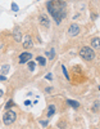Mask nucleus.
Wrapping results in <instances>:
<instances>
[{
	"mask_svg": "<svg viewBox=\"0 0 100 129\" xmlns=\"http://www.w3.org/2000/svg\"><path fill=\"white\" fill-rule=\"evenodd\" d=\"M46 8L58 25L65 17V3L64 1H47Z\"/></svg>",
	"mask_w": 100,
	"mask_h": 129,
	"instance_id": "nucleus-1",
	"label": "nucleus"
},
{
	"mask_svg": "<svg viewBox=\"0 0 100 129\" xmlns=\"http://www.w3.org/2000/svg\"><path fill=\"white\" fill-rule=\"evenodd\" d=\"M80 57H82L85 61H91L95 58V52L90 47H82L80 49Z\"/></svg>",
	"mask_w": 100,
	"mask_h": 129,
	"instance_id": "nucleus-2",
	"label": "nucleus"
},
{
	"mask_svg": "<svg viewBox=\"0 0 100 129\" xmlns=\"http://www.w3.org/2000/svg\"><path fill=\"white\" fill-rule=\"evenodd\" d=\"M16 119H17V115H16V112H14V111H12V110H8V111L3 115V121H4L5 125L13 124L14 121H16Z\"/></svg>",
	"mask_w": 100,
	"mask_h": 129,
	"instance_id": "nucleus-3",
	"label": "nucleus"
},
{
	"mask_svg": "<svg viewBox=\"0 0 100 129\" xmlns=\"http://www.w3.org/2000/svg\"><path fill=\"white\" fill-rule=\"evenodd\" d=\"M39 22H40L41 26H44V27H49V25H50V20H49V17H47L46 14H40Z\"/></svg>",
	"mask_w": 100,
	"mask_h": 129,
	"instance_id": "nucleus-4",
	"label": "nucleus"
},
{
	"mask_svg": "<svg viewBox=\"0 0 100 129\" xmlns=\"http://www.w3.org/2000/svg\"><path fill=\"white\" fill-rule=\"evenodd\" d=\"M32 58V54L29 52H24L22 53V54L19 56V63H26V62H29Z\"/></svg>",
	"mask_w": 100,
	"mask_h": 129,
	"instance_id": "nucleus-5",
	"label": "nucleus"
},
{
	"mask_svg": "<svg viewBox=\"0 0 100 129\" xmlns=\"http://www.w3.org/2000/svg\"><path fill=\"white\" fill-rule=\"evenodd\" d=\"M78 32H80V26L78 25H72L71 27L68 29V34H69V36H77L78 35Z\"/></svg>",
	"mask_w": 100,
	"mask_h": 129,
	"instance_id": "nucleus-6",
	"label": "nucleus"
},
{
	"mask_svg": "<svg viewBox=\"0 0 100 129\" xmlns=\"http://www.w3.org/2000/svg\"><path fill=\"white\" fill-rule=\"evenodd\" d=\"M33 47V43H32V39L29 35H26L23 37V48L28 49V48H32Z\"/></svg>",
	"mask_w": 100,
	"mask_h": 129,
	"instance_id": "nucleus-7",
	"label": "nucleus"
},
{
	"mask_svg": "<svg viewBox=\"0 0 100 129\" xmlns=\"http://www.w3.org/2000/svg\"><path fill=\"white\" fill-rule=\"evenodd\" d=\"M13 36H14V40H16V41H21L22 40V34H21V30L18 29V27H14Z\"/></svg>",
	"mask_w": 100,
	"mask_h": 129,
	"instance_id": "nucleus-8",
	"label": "nucleus"
},
{
	"mask_svg": "<svg viewBox=\"0 0 100 129\" xmlns=\"http://www.w3.org/2000/svg\"><path fill=\"white\" fill-rule=\"evenodd\" d=\"M91 47L95 48V49L100 48V37H94V39L91 40Z\"/></svg>",
	"mask_w": 100,
	"mask_h": 129,
	"instance_id": "nucleus-9",
	"label": "nucleus"
},
{
	"mask_svg": "<svg viewBox=\"0 0 100 129\" xmlns=\"http://www.w3.org/2000/svg\"><path fill=\"white\" fill-rule=\"evenodd\" d=\"M54 114H55V106H54V105H50V106H49V110H47V114H46V115H47V117H51V116L54 115Z\"/></svg>",
	"mask_w": 100,
	"mask_h": 129,
	"instance_id": "nucleus-10",
	"label": "nucleus"
},
{
	"mask_svg": "<svg viewBox=\"0 0 100 129\" xmlns=\"http://www.w3.org/2000/svg\"><path fill=\"white\" fill-rule=\"evenodd\" d=\"M67 102H68V105H69V106H72V107H75V108H78V107H80V103H78V102H77V101L68 100Z\"/></svg>",
	"mask_w": 100,
	"mask_h": 129,
	"instance_id": "nucleus-11",
	"label": "nucleus"
},
{
	"mask_svg": "<svg viewBox=\"0 0 100 129\" xmlns=\"http://www.w3.org/2000/svg\"><path fill=\"white\" fill-rule=\"evenodd\" d=\"M36 61H37V62L41 64V66H45L46 64V61H45V58H44V57H41V56H39V57H36Z\"/></svg>",
	"mask_w": 100,
	"mask_h": 129,
	"instance_id": "nucleus-12",
	"label": "nucleus"
},
{
	"mask_svg": "<svg viewBox=\"0 0 100 129\" xmlns=\"http://www.w3.org/2000/svg\"><path fill=\"white\" fill-rule=\"evenodd\" d=\"M62 70H63V74H64V76H65L67 79H71V78H69V75H68V72H67L65 66H62Z\"/></svg>",
	"mask_w": 100,
	"mask_h": 129,
	"instance_id": "nucleus-13",
	"label": "nucleus"
},
{
	"mask_svg": "<svg viewBox=\"0 0 100 129\" xmlns=\"http://www.w3.org/2000/svg\"><path fill=\"white\" fill-rule=\"evenodd\" d=\"M1 71H3V74L8 72V71H9V66H8V64H5V66H3V69H1Z\"/></svg>",
	"mask_w": 100,
	"mask_h": 129,
	"instance_id": "nucleus-14",
	"label": "nucleus"
},
{
	"mask_svg": "<svg viewBox=\"0 0 100 129\" xmlns=\"http://www.w3.org/2000/svg\"><path fill=\"white\" fill-rule=\"evenodd\" d=\"M99 107H100V103H99V102H96V103L94 105V108H92V110H94V111H98Z\"/></svg>",
	"mask_w": 100,
	"mask_h": 129,
	"instance_id": "nucleus-15",
	"label": "nucleus"
},
{
	"mask_svg": "<svg viewBox=\"0 0 100 129\" xmlns=\"http://www.w3.org/2000/svg\"><path fill=\"white\" fill-rule=\"evenodd\" d=\"M12 106H13V101H9V102H6L5 107H6V108H9V107H12Z\"/></svg>",
	"mask_w": 100,
	"mask_h": 129,
	"instance_id": "nucleus-16",
	"label": "nucleus"
},
{
	"mask_svg": "<svg viewBox=\"0 0 100 129\" xmlns=\"http://www.w3.org/2000/svg\"><path fill=\"white\" fill-rule=\"evenodd\" d=\"M28 67H29V70L32 71L33 69H35V63H33V62H29V63H28Z\"/></svg>",
	"mask_w": 100,
	"mask_h": 129,
	"instance_id": "nucleus-17",
	"label": "nucleus"
},
{
	"mask_svg": "<svg viewBox=\"0 0 100 129\" xmlns=\"http://www.w3.org/2000/svg\"><path fill=\"white\" fill-rule=\"evenodd\" d=\"M45 78L47 79V80H51V79H53V75H51V74H47V75H46Z\"/></svg>",
	"mask_w": 100,
	"mask_h": 129,
	"instance_id": "nucleus-18",
	"label": "nucleus"
},
{
	"mask_svg": "<svg viewBox=\"0 0 100 129\" xmlns=\"http://www.w3.org/2000/svg\"><path fill=\"white\" fill-rule=\"evenodd\" d=\"M51 90H53V88H51V86H47V88L45 89V92H46V93H49V92H51Z\"/></svg>",
	"mask_w": 100,
	"mask_h": 129,
	"instance_id": "nucleus-19",
	"label": "nucleus"
},
{
	"mask_svg": "<svg viewBox=\"0 0 100 129\" xmlns=\"http://www.w3.org/2000/svg\"><path fill=\"white\" fill-rule=\"evenodd\" d=\"M0 80H1V81H5V80H6V78H5V76H3V75H0Z\"/></svg>",
	"mask_w": 100,
	"mask_h": 129,
	"instance_id": "nucleus-20",
	"label": "nucleus"
},
{
	"mask_svg": "<svg viewBox=\"0 0 100 129\" xmlns=\"http://www.w3.org/2000/svg\"><path fill=\"white\" fill-rule=\"evenodd\" d=\"M58 127H59V128H60V127H62V128H64V127H65V124H64V123H59V124H58Z\"/></svg>",
	"mask_w": 100,
	"mask_h": 129,
	"instance_id": "nucleus-21",
	"label": "nucleus"
},
{
	"mask_svg": "<svg viewBox=\"0 0 100 129\" xmlns=\"http://www.w3.org/2000/svg\"><path fill=\"white\" fill-rule=\"evenodd\" d=\"M41 124L44 125V127H46V125H47V120H44V121H41Z\"/></svg>",
	"mask_w": 100,
	"mask_h": 129,
	"instance_id": "nucleus-22",
	"label": "nucleus"
},
{
	"mask_svg": "<svg viewBox=\"0 0 100 129\" xmlns=\"http://www.w3.org/2000/svg\"><path fill=\"white\" fill-rule=\"evenodd\" d=\"M24 105H26V106H28V105H31V102H29V101H26V102H24Z\"/></svg>",
	"mask_w": 100,
	"mask_h": 129,
	"instance_id": "nucleus-23",
	"label": "nucleus"
},
{
	"mask_svg": "<svg viewBox=\"0 0 100 129\" xmlns=\"http://www.w3.org/2000/svg\"><path fill=\"white\" fill-rule=\"evenodd\" d=\"M3 94H4V92H3V90H1V89H0V97H1V96H3Z\"/></svg>",
	"mask_w": 100,
	"mask_h": 129,
	"instance_id": "nucleus-24",
	"label": "nucleus"
}]
</instances>
